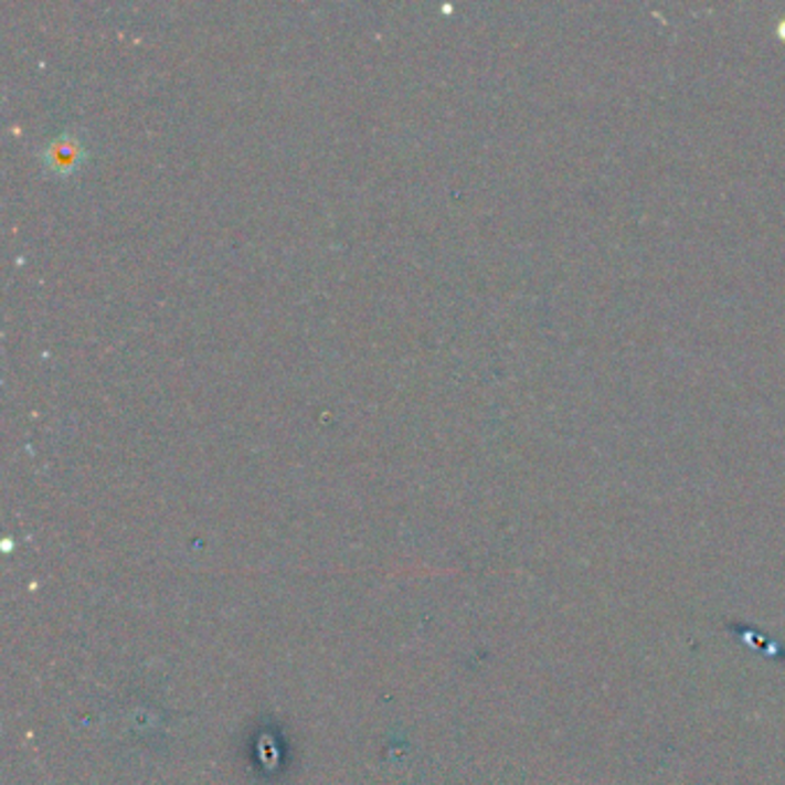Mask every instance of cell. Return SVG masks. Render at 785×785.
I'll use <instances>...</instances> for the list:
<instances>
[{
	"label": "cell",
	"instance_id": "6da1fadb",
	"mask_svg": "<svg viewBox=\"0 0 785 785\" xmlns=\"http://www.w3.org/2000/svg\"><path fill=\"white\" fill-rule=\"evenodd\" d=\"M78 144L76 139H70V137H63L59 139L56 144H51L49 148V161H51V167L53 169H59V171H67L76 165V159H78Z\"/></svg>",
	"mask_w": 785,
	"mask_h": 785
},
{
	"label": "cell",
	"instance_id": "7a4b0ae2",
	"mask_svg": "<svg viewBox=\"0 0 785 785\" xmlns=\"http://www.w3.org/2000/svg\"><path fill=\"white\" fill-rule=\"evenodd\" d=\"M781 33H785V25H781Z\"/></svg>",
	"mask_w": 785,
	"mask_h": 785
}]
</instances>
